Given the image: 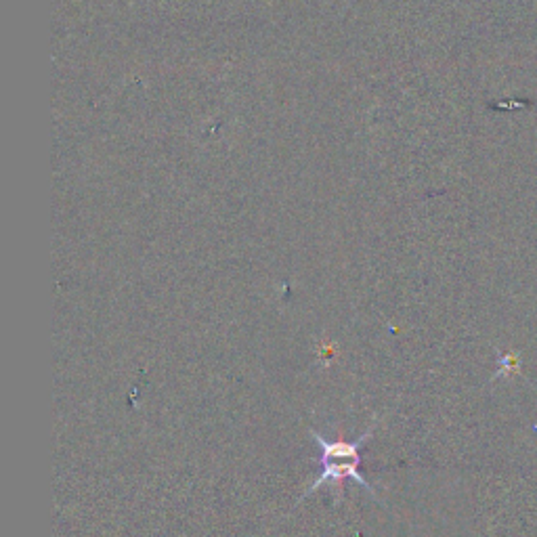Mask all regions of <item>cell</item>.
Returning <instances> with one entry per match:
<instances>
[{"mask_svg":"<svg viewBox=\"0 0 537 537\" xmlns=\"http://www.w3.org/2000/svg\"><path fill=\"white\" fill-rule=\"evenodd\" d=\"M378 416H374V422L372 426L365 431L359 439L355 441H347V439H336V441H330L326 439L324 435H319L317 431H309L311 439L315 441V445L319 447V464H328V462H340V460H359L361 458V447L370 441V437L374 435L376 426H378Z\"/></svg>","mask_w":537,"mask_h":537,"instance_id":"7a4b0ae2","label":"cell"},{"mask_svg":"<svg viewBox=\"0 0 537 537\" xmlns=\"http://www.w3.org/2000/svg\"><path fill=\"white\" fill-rule=\"evenodd\" d=\"M359 464H361V458L359 460H340V462H328V464H321V472H319V477L313 481V485L303 491V496H300L298 502H303L305 498H309L313 491H317L319 487H324L326 483H334L338 485L340 493H342V483L345 481H355L365 493H370V496L374 500H378L376 496V491L374 487L363 479V475L359 472Z\"/></svg>","mask_w":537,"mask_h":537,"instance_id":"6da1fadb","label":"cell"}]
</instances>
